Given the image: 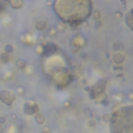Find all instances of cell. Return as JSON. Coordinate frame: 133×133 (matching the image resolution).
<instances>
[{
	"instance_id": "obj_15",
	"label": "cell",
	"mask_w": 133,
	"mask_h": 133,
	"mask_svg": "<svg viewBox=\"0 0 133 133\" xmlns=\"http://www.w3.org/2000/svg\"><path fill=\"white\" fill-rule=\"evenodd\" d=\"M88 124L91 125V127H94V126H95V121H94V120H93V121H90Z\"/></svg>"
},
{
	"instance_id": "obj_6",
	"label": "cell",
	"mask_w": 133,
	"mask_h": 133,
	"mask_svg": "<svg viewBox=\"0 0 133 133\" xmlns=\"http://www.w3.org/2000/svg\"><path fill=\"white\" fill-rule=\"evenodd\" d=\"M124 58H125L124 55H123V54H120V53H116V54H114V56H113V59H114L115 62H122Z\"/></svg>"
},
{
	"instance_id": "obj_4",
	"label": "cell",
	"mask_w": 133,
	"mask_h": 133,
	"mask_svg": "<svg viewBox=\"0 0 133 133\" xmlns=\"http://www.w3.org/2000/svg\"><path fill=\"white\" fill-rule=\"evenodd\" d=\"M46 27H47V23L45 21H39L35 24V28L38 30H44V29H46Z\"/></svg>"
},
{
	"instance_id": "obj_3",
	"label": "cell",
	"mask_w": 133,
	"mask_h": 133,
	"mask_svg": "<svg viewBox=\"0 0 133 133\" xmlns=\"http://www.w3.org/2000/svg\"><path fill=\"white\" fill-rule=\"evenodd\" d=\"M36 104H31V103H26L24 105V111L27 113V114H33L34 112H36L38 110L33 109V107H35Z\"/></svg>"
},
{
	"instance_id": "obj_7",
	"label": "cell",
	"mask_w": 133,
	"mask_h": 133,
	"mask_svg": "<svg viewBox=\"0 0 133 133\" xmlns=\"http://www.w3.org/2000/svg\"><path fill=\"white\" fill-rule=\"evenodd\" d=\"M10 3H11V5H12L13 8H15V9H19V8H21V6L23 5V2H22V1H19V2L16 3L15 0H11Z\"/></svg>"
},
{
	"instance_id": "obj_8",
	"label": "cell",
	"mask_w": 133,
	"mask_h": 133,
	"mask_svg": "<svg viewBox=\"0 0 133 133\" xmlns=\"http://www.w3.org/2000/svg\"><path fill=\"white\" fill-rule=\"evenodd\" d=\"M131 15H132V12L130 11V12L128 13V15H127V20H126V23L128 24V26H129L130 28H132V24L130 23V20H131Z\"/></svg>"
},
{
	"instance_id": "obj_10",
	"label": "cell",
	"mask_w": 133,
	"mask_h": 133,
	"mask_svg": "<svg viewBox=\"0 0 133 133\" xmlns=\"http://www.w3.org/2000/svg\"><path fill=\"white\" fill-rule=\"evenodd\" d=\"M4 49H5V53H8V54H9L10 52H12V51H13V46H12V45H6Z\"/></svg>"
},
{
	"instance_id": "obj_5",
	"label": "cell",
	"mask_w": 133,
	"mask_h": 133,
	"mask_svg": "<svg viewBox=\"0 0 133 133\" xmlns=\"http://www.w3.org/2000/svg\"><path fill=\"white\" fill-rule=\"evenodd\" d=\"M34 120H35V122H36L38 124H42V123H44V121H45V116H44V114L39 113V114L35 115Z\"/></svg>"
},
{
	"instance_id": "obj_9",
	"label": "cell",
	"mask_w": 133,
	"mask_h": 133,
	"mask_svg": "<svg viewBox=\"0 0 133 133\" xmlns=\"http://www.w3.org/2000/svg\"><path fill=\"white\" fill-rule=\"evenodd\" d=\"M17 65H18L19 69H24L25 65H26V62H25L24 60H19V61L17 62Z\"/></svg>"
},
{
	"instance_id": "obj_13",
	"label": "cell",
	"mask_w": 133,
	"mask_h": 133,
	"mask_svg": "<svg viewBox=\"0 0 133 133\" xmlns=\"http://www.w3.org/2000/svg\"><path fill=\"white\" fill-rule=\"evenodd\" d=\"M109 119H110V115H109V114H104V115H103V120H104L105 122H108Z\"/></svg>"
},
{
	"instance_id": "obj_12",
	"label": "cell",
	"mask_w": 133,
	"mask_h": 133,
	"mask_svg": "<svg viewBox=\"0 0 133 133\" xmlns=\"http://www.w3.org/2000/svg\"><path fill=\"white\" fill-rule=\"evenodd\" d=\"M94 18L96 19V20H99L100 19V17H101V14H100V12H98V11H96L95 13H94Z\"/></svg>"
},
{
	"instance_id": "obj_1",
	"label": "cell",
	"mask_w": 133,
	"mask_h": 133,
	"mask_svg": "<svg viewBox=\"0 0 133 133\" xmlns=\"http://www.w3.org/2000/svg\"><path fill=\"white\" fill-rule=\"evenodd\" d=\"M14 96L11 94V92H8V91H2L0 93V99L2 100L3 103L8 104V105H11L14 101Z\"/></svg>"
},
{
	"instance_id": "obj_14",
	"label": "cell",
	"mask_w": 133,
	"mask_h": 133,
	"mask_svg": "<svg viewBox=\"0 0 133 133\" xmlns=\"http://www.w3.org/2000/svg\"><path fill=\"white\" fill-rule=\"evenodd\" d=\"M49 131H50V129H49V128H48V127H47V126H46V127H44V128H43V132H44V133H48V132H49Z\"/></svg>"
},
{
	"instance_id": "obj_16",
	"label": "cell",
	"mask_w": 133,
	"mask_h": 133,
	"mask_svg": "<svg viewBox=\"0 0 133 133\" xmlns=\"http://www.w3.org/2000/svg\"><path fill=\"white\" fill-rule=\"evenodd\" d=\"M100 26H101V22H97V23H96V27L98 28V27H100Z\"/></svg>"
},
{
	"instance_id": "obj_2",
	"label": "cell",
	"mask_w": 133,
	"mask_h": 133,
	"mask_svg": "<svg viewBox=\"0 0 133 133\" xmlns=\"http://www.w3.org/2000/svg\"><path fill=\"white\" fill-rule=\"evenodd\" d=\"M56 51H57V46L53 43L47 44L45 46V48H43V53L46 54V55H51V54L55 53Z\"/></svg>"
},
{
	"instance_id": "obj_11",
	"label": "cell",
	"mask_w": 133,
	"mask_h": 133,
	"mask_svg": "<svg viewBox=\"0 0 133 133\" xmlns=\"http://www.w3.org/2000/svg\"><path fill=\"white\" fill-rule=\"evenodd\" d=\"M0 58H2V60H3V61H8V60H10V57H9L8 53H4V54H2V55H0Z\"/></svg>"
},
{
	"instance_id": "obj_17",
	"label": "cell",
	"mask_w": 133,
	"mask_h": 133,
	"mask_svg": "<svg viewBox=\"0 0 133 133\" xmlns=\"http://www.w3.org/2000/svg\"><path fill=\"white\" fill-rule=\"evenodd\" d=\"M115 15H116L117 17H122V14H121L120 12H117V13H115Z\"/></svg>"
}]
</instances>
